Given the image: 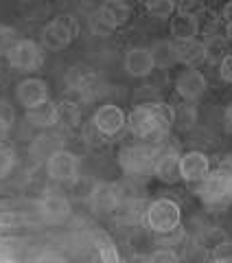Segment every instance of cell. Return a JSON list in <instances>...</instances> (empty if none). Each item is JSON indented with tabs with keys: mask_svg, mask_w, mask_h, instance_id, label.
<instances>
[{
	"mask_svg": "<svg viewBox=\"0 0 232 263\" xmlns=\"http://www.w3.org/2000/svg\"><path fill=\"white\" fill-rule=\"evenodd\" d=\"M173 125H176V108L164 101L143 103L127 117V127L138 138H162Z\"/></svg>",
	"mask_w": 232,
	"mask_h": 263,
	"instance_id": "6da1fadb",
	"label": "cell"
},
{
	"mask_svg": "<svg viewBox=\"0 0 232 263\" xmlns=\"http://www.w3.org/2000/svg\"><path fill=\"white\" fill-rule=\"evenodd\" d=\"M79 35V22L74 15H57L55 20H51L40 33V42L46 51H64L72 44V40Z\"/></svg>",
	"mask_w": 232,
	"mask_h": 263,
	"instance_id": "7a4b0ae2",
	"label": "cell"
},
{
	"mask_svg": "<svg viewBox=\"0 0 232 263\" xmlns=\"http://www.w3.org/2000/svg\"><path fill=\"white\" fill-rule=\"evenodd\" d=\"M145 221L151 233H169V230L178 228L182 221L180 204L171 197H158L145 209Z\"/></svg>",
	"mask_w": 232,
	"mask_h": 263,
	"instance_id": "3957f363",
	"label": "cell"
},
{
	"mask_svg": "<svg viewBox=\"0 0 232 263\" xmlns=\"http://www.w3.org/2000/svg\"><path fill=\"white\" fill-rule=\"evenodd\" d=\"M156 147L151 145H125L119 152V164L127 176H147L153 171Z\"/></svg>",
	"mask_w": 232,
	"mask_h": 263,
	"instance_id": "277c9868",
	"label": "cell"
},
{
	"mask_svg": "<svg viewBox=\"0 0 232 263\" xmlns=\"http://www.w3.org/2000/svg\"><path fill=\"white\" fill-rule=\"evenodd\" d=\"M7 60L20 72H33L44 64V51L42 46L33 40L27 37H18V42L11 46V51L7 53Z\"/></svg>",
	"mask_w": 232,
	"mask_h": 263,
	"instance_id": "5b68a950",
	"label": "cell"
},
{
	"mask_svg": "<svg viewBox=\"0 0 232 263\" xmlns=\"http://www.w3.org/2000/svg\"><path fill=\"white\" fill-rule=\"evenodd\" d=\"M46 171L51 180L60 184H72L79 178V158L68 149H55L48 154Z\"/></svg>",
	"mask_w": 232,
	"mask_h": 263,
	"instance_id": "8992f818",
	"label": "cell"
},
{
	"mask_svg": "<svg viewBox=\"0 0 232 263\" xmlns=\"http://www.w3.org/2000/svg\"><path fill=\"white\" fill-rule=\"evenodd\" d=\"M197 197L204 202V204H221V202H228L230 200V189H228V174L226 169H217V171H210L204 180L197 182L195 189Z\"/></svg>",
	"mask_w": 232,
	"mask_h": 263,
	"instance_id": "52a82bcc",
	"label": "cell"
},
{
	"mask_svg": "<svg viewBox=\"0 0 232 263\" xmlns=\"http://www.w3.org/2000/svg\"><path fill=\"white\" fill-rule=\"evenodd\" d=\"M180 152L178 147L158 145L153 156V176L164 184H176L180 178Z\"/></svg>",
	"mask_w": 232,
	"mask_h": 263,
	"instance_id": "ba28073f",
	"label": "cell"
},
{
	"mask_svg": "<svg viewBox=\"0 0 232 263\" xmlns=\"http://www.w3.org/2000/svg\"><path fill=\"white\" fill-rule=\"evenodd\" d=\"M90 206L96 215H110L121 206V191L112 182H96L90 193Z\"/></svg>",
	"mask_w": 232,
	"mask_h": 263,
	"instance_id": "9c48e42d",
	"label": "cell"
},
{
	"mask_svg": "<svg viewBox=\"0 0 232 263\" xmlns=\"http://www.w3.org/2000/svg\"><path fill=\"white\" fill-rule=\"evenodd\" d=\"M37 209H40V215H42L46 221L51 224H62L70 217L72 206L68 202V197H64L55 191H46L37 202Z\"/></svg>",
	"mask_w": 232,
	"mask_h": 263,
	"instance_id": "30bf717a",
	"label": "cell"
},
{
	"mask_svg": "<svg viewBox=\"0 0 232 263\" xmlns=\"http://www.w3.org/2000/svg\"><path fill=\"white\" fill-rule=\"evenodd\" d=\"M92 123L99 127V132H103V134L110 138V136H116V134H119L121 129H125V127H127V114L123 112L119 105L105 103V105H101V108L94 112Z\"/></svg>",
	"mask_w": 232,
	"mask_h": 263,
	"instance_id": "8fae6325",
	"label": "cell"
},
{
	"mask_svg": "<svg viewBox=\"0 0 232 263\" xmlns=\"http://www.w3.org/2000/svg\"><path fill=\"white\" fill-rule=\"evenodd\" d=\"M210 174V160L204 152H186L180 156V178L186 182L197 184L200 180H204Z\"/></svg>",
	"mask_w": 232,
	"mask_h": 263,
	"instance_id": "7c38bea8",
	"label": "cell"
},
{
	"mask_svg": "<svg viewBox=\"0 0 232 263\" xmlns=\"http://www.w3.org/2000/svg\"><path fill=\"white\" fill-rule=\"evenodd\" d=\"M206 88H208V81H206L204 72L197 68H186L176 79V92L184 101H197L200 97H204Z\"/></svg>",
	"mask_w": 232,
	"mask_h": 263,
	"instance_id": "4fadbf2b",
	"label": "cell"
},
{
	"mask_svg": "<svg viewBox=\"0 0 232 263\" xmlns=\"http://www.w3.org/2000/svg\"><path fill=\"white\" fill-rule=\"evenodd\" d=\"M48 95H51L48 84L40 77H27L15 86V99L24 108H31V105L44 101V99H48Z\"/></svg>",
	"mask_w": 232,
	"mask_h": 263,
	"instance_id": "5bb4252c",
	"label": "cell"
},
{
	"mask_svg": "<svg viewBox=\"0 0 232 263\" xmlns=\"http://www.w3.org/2000/svg\"><path fill=\"white\" fill-rule=\"evenodd\" d=\"M131 18V7L125 0H103L99 9V20L107 29H121L125 27Z\"/></svg>",
	"mask_w": 232,
	"mask_h": 263,
	"instance_id": "9a60e30c",
	"label": "cell"
},
{
	"mask_svg": "<svg viewBox=\"0 0 232 263\" xmlns=\"http://www.w3.org/2000/svg\"><path fill=\"white\" fill-rule=\"evenodd\" d=\"M24 117H27V121L33 127H53L55 123H60L62 110H60V105L51 101V99H44V101L27 108V114H24Z\"/></svg>",
	"mask_w": 232,
	"mask_h": 263,
	"instance_id": "2e32d148",
	"label": "cell"
},
{
	"mask_svg": "<svg viewBox=\"0 0 232 263\" xmlns=\"http://www.w3.org/2000/svg\"><path fill=\"white\" fill-rule=\"evenodd\" d=\"M171 37L173 42H182V40H193L200 33V18L193 11H176L171 15Z\"/></svg>",
	"mask_w": 232,
	"mask_h": 263,
	"instance_id": "e0dca14e",
	"label": "cell"
},
{
	"mask_svg": "<svg viewBox=\"0 0 232 263\" xmlns=\"http://www.w3.org/2000/svg\"><path fill=\"white\" fill-rule=\"evenodd\" d=\"M156 68L151 60V51L145 46H134L129 48L125 55V70L129 77H147L151 75V70Z\"/></svg>",
	"mask_w": 232,
	"mask_h": 263,
	"instance_id": "ac0fdd59",
	"label": "cell"
},
{
	"mask_svg": "<svg viewBox=\"0 0 232 263\" xmlns=\"http://www.w3.org/2000/svg\"><path fill=\"white\" fill-rule=\"evenodd\" d=\"M176 51H178V64H184L188 68H195L197 64L206 60V46L197 37L176 42Z\"/></svg>",
	"mask_w": 232,
	"mask_h": 263,
	"instance_id": "d6986e66",
	"label": "cell"
},
{
	"mask_svg": "<svg viewBox=\"0 0 232 263\" xmlns=\"http://www.w3.org/2000/svg\"><path fill=\"white\" fill-rule=\"evenodd\" d=\"M151 60L156 68H171L178 64V51H176V42L173 40H158L151 48Z\"/></svg>",
	"mask_w": 232,
	"mask_h": 263,
	"instance_id": "ffe728a7",
	"label": "cell"
},
{
	"mask_svg": "<svg viewBox=\"0 0 232 263\" xmlns=\"http://www.w3.org/2000/svg\"><path fill=\"white\" fill-rule=\"evenodd\" d=\"M228 40L223 37V35H210V37H206L204 40V46H206V60H210V62H221L223 57H226L230 51H228Z\"/></svg>",
	"mask_w": 232,
	"mask_h": 263,
	"instance_id": "44dd1931",
	"label": "cell"
},
{
	"mask_svg": "<svg viewBox=\"0 0 232 263\" xmlns=\"http://www.w3.org/2000/svg\"><path fill=\"white\" fill-rule=\"evenodd\" d=\"M94 243H96V250H99V259L105 261V263H116L121 259L119 250H116V243L112 241L110 235L105 233H96L94 235Z\"/></svg>",
	"mask_w": 232,
	"mask_h": 263,
	"instance_id": "7402d4cb",
	"label": "cell"
},
{
	"mask_svg": "<svg viewBox=\"0 0 232 263\" xmlns=\"http://www.w3.org/2000/svg\"><path fill=\"white\" fill-rule=\"evenodd\" d=\"M145 9L153 18H171L176 13V0H143Z\"/></svg>",
	"mask_w": 232,
	"mask_h": 263,
	"instance_id": "603a6c76",
	"label": "cell"
},
{
	"mask_svg": "<svg viewBox=\"0 0 232 263\" xmlns=\"http://www.w3.org/2000/svg\"><path fill=\"white\" fill-rule=\"evenodd\" d=\"M18 42V31L9 24L0 22V55H7L11 51V46Z\"/></svg>",
	"mask_w": 232,
	"mask_h": 263,
	"instance_id": "cb8c5ba5",
	"label": "cell"
},
{
	"mask_svg": "<svg viewBox=\"0 0 232 263\" xmlns=\"http://www.w3.org/2000/svg\"><path fill=\"white\" fill-rule=\"evenodd\" d=\"M15 167V152L7 145H0V180H5Z\"/></svg>",
	"mask_w": 232,
	"mask_h": 263,
	"instance_id": "d4e9b609",
	"label": "cell"
},
{
	"mask_svg": "<svg viewBox=\"0 0 232 263\" xmlns=\"http://www.w3.org/2000/svg\"><path fill=\"white\" fill-rule=\"evenodd\" d=\"M212 261H219V263H232V239H221L217 246H212V254H210Z\"/></svg>",
	"mask_w": 232,
	"mask_h": 263,
	"instance_id": "484cf974",
	"label": "cell"
},
{
	"mask_svg": "<svg viewBox=\"0 0 232 263\" xmlns=\"http://www.w3.org/2000/svg\"><path fill=\"white\" fill-rule=\"evenodd\" d=\"M149 261H153V263H178L180 257H178V252L173 250V248L160 246L158 250H153L151 254H149Z\"/></svg>",
	"mask_w": 232,
	"mask_h": 263,
	"instance_id": "4316f807",
	"label": "cell"
},
{
	"mask_svg": "<svg viewBox=\"0 0 232 263\" xmlns=\"http://www.w3.org/2000/svg\"><path fill=\"white\" fill-rule=\"evenodd\" d=\"M84 136H86V141H88L90 145H103V143H105V138H107V136L103 134V132H99V127L94 125L92 121H90L88 125H86Z\"/></svg>",
	"mask_w": 232,
	"mask_h": 263,
	"instance_id": "83f0119b",
	"label": "cell"
},
{
	"mask_svg": "<svg viewBox=\"0 0 232 263\" xmlns=\"http://www.w3.org/2000/svg\"><path fill=\"white\" fill-rule=\"evenodd\" d=\"M0 121L9 127H13V123H15V110L7 99H0Z\"/></svg>",
	"mask_w": 232,
	"mask_h": 263,
	"instance_id": "f1b7e54d",
	"label": "cell"
},
{
	"mask_svg": "<svg viewBox=\"0 0 232 263\" xmlns=\"http://www.w3.org/2000/svg\"><path fill=\"white\" fill-rule=\"evenodd\" d=\"M219 77L226 81V84H232V53H228L219 62Z\"/></svg>",
	"mask_w": 232,
	"mask_h": 263,
	"instance_id": "f546056e",
	"label": "cell"
},
{
	"mask_svg": "<svg viewBox=\"0 0 232 263\" xmlns=\"http://www.w3.org/2000/svg\"><path fill=\"white\" fill-rule=\"evenodd\" d=\"M176 123H180V125L184 127V129H186V127H190V125L195 123V110L188 105V108H186L184 112H182V114H178V112H176Z\"/></svg>",
	"mask_w": 232,
	"mask_h": 263,
	"instance_id": "4dcf8cb0",
	"label": "cell"
},
{
	"mask_svg": "<svg viewBox=\"0 0 232 263\" xmlns=\"http://www.w3.org/2000/svg\"><path fill=\"white\" fill-rule=\"evenodd\" d=\"M219 20L223 24H232V0H228V3L223 5V9L219 13Z\"/></svg>",
	"mask_w": 232,
	"mask_h": 263,
	"instance_id": "1f68e13d",
	"label": "cell"
},
{
	"mask_svg": "<svg viewBox=\"0 0 232 263\" xmlns=\"http://www.w3.org/2000/svg\"><path fill=\"white\" fill-rule=\"evenodd\" d=\"M223 127H226L228 134H232V103L226 108V112H223Z\"/></svg>",
	"mask_w": 232,
	"mask_h": 263,
	"instance_id": "d6a6232c",
	"label": "cell"
},
{
	"mask_svg": "<svg viewBox=\"0 0 232 263\" xmlns=\"http://www.w3.org/2000/svg\"><path fill=\"white\" fill-rule=\"evenodd\" d=\"M9 125H5L3 121H0V145H5V138H7V134H9Z\"/></svg>",
	"mask_w": 232,
	"mask_h": 263,
	"instance_id": "836d02e7",
	"label": "cell"
},
{
	"mask_svg": "<svg viewBox=\"0 0 232 263\" xmlns=\"http://www.w3.org/2000/svg\"><path fill=\"white\" fill-rule=\"evenodd\" d=\"M223 37L232 44V24H226V29H223Z\"/></svg>",
	"mask_w": 232,
	"mask_h": 263,
	"instance_id": "e575fe53",
	"label": "cell"
},
{
	"mask_svg": "<svg viewBox=\"0 0 232 263\" xmlns=\"http://www.w3.org/2000/svg\"><path fill=\"white\" fill-rule=\"evenodd\" d=\"M226 174H228V189H230V200H232V169H226Z\"/></svg>",
	"mask_w": 232,
	"mask_h": 263,
	"instance_id": "d590c367",
	"label": "cell"
},
{
	"mask_svg": "<svg viewBox=\"0 0 232 263\" xmlns=\"http://www.w3.org/2000/svg\"><path fill=\"white\" fill-rule=\"evenodd\" d=\"M221 167H223V169H232V154L228 156L226 160H223V164H221Z\"/></svg>",
	"mask_w": 232,
	"mask_h": 263,
	"instance_id": "8d00e7d4",
	"label": "cell"
},
{
	"mask_svg": "<svg viewBox=\"0 0 232 263\" xmlns=\"http://www.w3.org/2000/svg\"><path fill=\"white\" fill-rule=\"evenodd\" d=\"M0 233H3V226H0Z\"/></svg>",
	"mask_w": 232,
	"mask_h": 263,
	"instance_id": "74e56055",
	"label": "cell"
}]
</instances>
